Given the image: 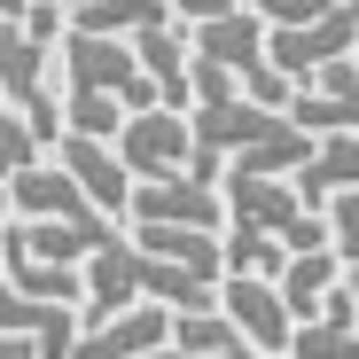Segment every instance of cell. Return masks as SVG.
I'll return each instance as SVG.
<instances>
[{"label": "cell", "mask_w": 359, "mask_h": 359, "mask_svg": "<svg viewBox=\"0 0 359 359\" xmlns=\"http://www.w3.org/2000/svg\"><path fill=\"white\" fill-rule=\"evenodd\" d=\"M32 164H47V141L32 133L24 109L0 102V180H16V172H32Z\"/></svg>", "instance_id": "44dd1931"}, {"label": "cell", "mask_w": 359, "mask_h": 359, "mask_svg": "<svg viewBox=\"0 0 359 359\" xmlns=\"http://www.w3.org/2000/svg\"><path fill=\"white\" fill-rule=\"evenodd\" d=\"M79 305H47V297H24L16 281H0V336H32L47 359H71L79 344Z\"/></svg>", "instance_id": "4fadbf2b"}, {"label": "cell", "mask_w": 359, "mask_h": 359, "mask_svg": "<svg viewBox=\"0 0 359 359\" xmlns=\"http://www.w3.org/2000/svg\"><path fill=\"white\" fill-rule=\"evenodd\" d=\"M0 359H47V351H39L32 336H0Z\"/></svg>", "instance_id": "4316f807"}, {"label": "cell", "mask_w": 359, "mask_h": 359, "mask_svg": "<svg viewBox=\"0 0 359 359\" xmlns=\"http://www.w3.org/2000/svg\"><path fill=\"white\" fill-rule=\"evenodd\" d=\"M226 273H266V281H281V266H289V250L273 243V234H250V226H226Z\"/></svg>", "instance_id": "ffe728a7"}, {"label": "cell", "mask_w": 359, "mask_h": 359, "mask_svg": "<svg viewBox=\"0 0 359 359\" xmlns=\"http://www.w3.org/2000/svg\"><path fill=\"white\" fill-rule=\"evenodd\" d=\"M55 164H63L79 188H86V203L102 211V219H117L133 203V172L117 164V141H86V133H63L55 141Z\"/></svg>", "instance_id": "8fae6325"}, {"label": "cell", "mask_w": 359, "mask_h": 359, "mask_svg": "<svg viewBox=\"0 0 359 359\" xmlns=\"http://www.w3.org/2000/svg\"><path fill=\"white\" fill-rule=\"evenodd\" d=\"M16 226V203H8V180H0V234Z\"/></svg>", "instance_id": "83f0119b"}, {"label": "cell", "mask_w": 359, "mask_h": 359, "mask_svg": "<svg viewBox=\"0 0 359 359\" xmlns=\"http://www.w3.org/2000/svg\"><path fill=\"white\" fill-rule=\"evenodd\" d=\"M289 180H297V196H305V203H328V196L359 188V133H320L313 156L297 164Z\"/></svg>", "instance_id": "e0dca14e"}, {"label": "cell", "mask_w": 359, "mask_h": 359, "mask_svg": "<svg viewBox=\"0 0 359 359\" xmlns=\"http://www.w3.org/2000/svg\"><path fill=\"white\" fill-rule=\"evenodd\" d=\"M0 273H8L24 297H47V305H86V266H63V258H39L24 243L0 234Z\"/></svg>", "instance_id": "9a60e30c"}, {"label": "cell", "mask_w": 359, "mask_h": 359, "mask_svg": "<svg viewBox=\"0 0 359 359\" xmlns=\"http://www.w3.org/2000/svg\"><path fill=\"white\" fill-rule=\"evenodd\" d=\"M219 359H266V351H250V344H234V351H219Z\"/></svg>", "instance_id": "f546056e"}, {"label": "cell", "mask_w": 359, "mask_h": 359, "mask_svg": "<svg viewBox=\"0 0 359 359\" xmlns=\"http://www.w3.org/2000/svg\"><path fill=\"white\" fill-rule=\"evenodd\" d=\"M351 63H359V39H351Z\"/></svg>", "instance_id": "836d02e7"}, {"label": "cell", "mask_w": 359, "mask_h": 359, "mask_svg": "<svg viewBox=\"0 0 359 359\" xmlns=\"http://www.w3.org/2000/svg\"><path fill=\"white\" fill-rule=\"evenodd\" d=\"M344 8H351V16H359V0H344Z\"/></svg>", "instance_id": "d6a6232c"}, {"label": "cell", "mask_w": 359, "mask_h": 359, "mask_svg": "<svg viewBox=\"0 0 359 359\" xmlns=\"http://www.w3.org/2000/svg\"><path fill=\"white\" fill-rule=\"evenodd\" d=\"M117 126H126V109H117L109 94H79L63 102V133H86V141H117Z\"/></svg>", "instance_id": "7402d4cb"}, {"label": "cell", "mask_w": 359, "mask_h": 359, "mask_svg": "<svg viewBox=\"0 0 359 359\" xmlns=\"http://www.w3.org/2000/svg\"><path fill=\"white\" fill-rule=\"evenodd\" d=\"M164 344H172V313H164V305H126V313L79 328L71 359H149V351H164Z\"/></svg>", "instance_id": "30bf717a"}, {"label": "cell", "mask_w": 359, "mask_h": 359, "mask_svg": "<svg viewBox=\"0 0 359 359\" xmlns=\"http://www.w3.org/2000/svg\"><path fill=\"white\" fill-rule=\"evenodd\" d=\"M281 305H289V320H313L320 305H328V297L344 289V258L336 250H297L289 266H281Z\"/></svg>", "instance_id": "ac0fdd59"}, {"label": "cell", "mask_w": 359, "mask_h": 359, "mask_svg": "<svg viewBox=\"0 0 359 359\" xmlns=\"http://www.w3.org/2000/svg\"><path fill=\"white\" fill-rule=\"evenodd\" d=\"M320 211H328V250H336L344 266H359V188H344V196H328Z\"/></svg>", "instance_id": "603a6c76"}, {"label": "cell", "mask_w": 359, "mask_h": 359, "mask_svg": "<svg viewBox=\"0 0 359 359\" xmlns=\"http://www.w3.org/2000/svg\"><path fill=\"white\" fill-rule=\"evenodd\" d=\"M63 71H71V86L79 94H109L117 109H156V86H149V71H141V55H133V39H102V32H71L63 47Z\"/></svg>", "instance_id": "3957f363"}, {"label": "cell", "mask_w": 359, "mask_h": 359, "mask_svg": "<svg viewBox=\"0 0 359 359\" xmlns=\"http://www.w3.org/2000/svg\"><path fill=\"white\" fill-rule=\"evenodd\" d=\"M133 55H141V71H149V86H156V102L164 109H188L196 94H188V24H149V32H133Z\"/></svg>", "instance_id": "5bb4252c"}, {"label": "cell", "mask_w": 359, "mask_h": 359, "mask_svg": "<svg viewBox=\"0 0 359 359\" xmlns=\"http://www.w3.org/2000/svg\"><path fill=\"white\" fill-rule=\"evenodd\" d=\"M24 32H32L39 47H63V39H71V16L55 8V0H32V8H24Z\"/></svg>", "instance_id": "d4e9b609"}, {"label": "cell", "mask_w": 359, "mask_h": 359, "mask_svg": "<svg viewBox=\"0 0 359 359\" xmlns=\"http://www.w3.org/2000/svg\"><path fill=\"white\" fill-rule=\"evenodd\" d=\"M8 203H16L24 219L79 226V234H94V243H109V234H117V219H102V211L86 203V188H79L63 164H32V172H16V180H8Z\"/></svg>", "instance_id": "52a82bcc"}, {"label": "cell", "mask_w": 359, "mask_h": 359, "mask_svg": "<svg viewBox=\"0 0 359 359\" xmlns=\"http://www.w3.org/2000/svg\"><path fill=\"white\" fill-rule=\"evenodd\" d=\"M351 39H359V16H351L344 0H336V8H328V16H313V24L266 32V55H273V71H281V79H297V86H305L313 71L344 63V55H351Z\"/></svg>", "instance_id": "ba28073f"}, {"label": "cell", "mask_w": 359, "mask_h": 359, "mask_svg": "<svg viewBox=\"0 0 359 359\" xmlns=\"http://www.w3.org/2000/svg\"><path fill=\"white\" fill-rule=\"evenodd\" d=\"M149 359H180V351H172V344H164V351H149Z\"/></svg>", "instance_id": "1f68e13d"}, {"label": "cell", "mask_w": 359, "mask_h": 359, "mask_svg": "<svg viewBox=\"0 0 359 359\" xmlns=\"http://www.w3.org/2000/svg\"><path fill=\"white\" fill-rule=\"evenodd\" d=\"M344 289H351V297H359V266H344Z\"/></svg>", "instance_id": "4dcf8cb0"}, {"label": "cell", "mask_w": 359, "mask_h": 359, "mask_svg": "<svg viewBox=\"0 0 359 359\" xmlns=\"http://www.w3.org/2000/svg\"><path fill=\"white\" fill-rule=\"evenodd\" d=\"M289 117H297L305 133H359V63L344 55V63L313 71L305 86L289 94Z\"/></svg>", "instance_id": "7c38bea8"}, {"label": "cell", "mask_w": 359, "mask_h": 359, "mask_svg": "<svg viewBox=\"0 0 359 359\" xmlns=\"http://www.w3.org/2000/svg\"><path fill=\"white\" fill-rule=\"evenodd\" d=\"M243 336H234V320L219 313V305H203V313H172V351L180 359H219V351H234Z\"/></svg>", "instance_id": "d6986e66"}, {"label": "cell", "mask_w": 359, "mask_h": 359, "mask_svg": "<svg viewBox=\"0 0 359 359\" xmlns=\"http://www.w3.org/2000/svg\"><path fill=\"white\" fill-rule=\"evenodd\" d=\"M47 55L55 47H39L24 24L0 16V102H16L32 117V133L55 149V141H63V102H55V86H47Z\"/></svg>", "instance_id": "277c9868"}, {"label": "cell", "mask_w": 359, "mask_h": 359, "mask_svg": "<svg viewBox=\"0 0 359 359\" xmlns=\"http://www.w3.org/2000/svg\"><path fill=\"white\" fill-rule=\"evenodd\" d=\"M117 164L133 180H180L196 164V133H188V109H133L126 126H117Z\"/></svg>", "instance_id": "5b68a950"}, {"label": "cell", "mask_w": 359, "mask_h": 359, "mask_svg": "<svg viewBox=\"0 0 359 359\" xmlns=\"http://www.w3.org/2000/svg\"><path fill=\"white\" fill-rule=\"evenodd\" d=\"M188 133H196V164L188 180H219L226 172H258V180H289L297 164L313 156V133L297 126L289 109H266L250 94H226V102H196L188 109Z\"/></svg>", "instance_id": "6da1fadb"}, {"label": "cell", "mask_w": 359, "mask_h": 359, "mask_svg": "<svg viewBox=\"0 0 359 359\" xmlns=\"http://www.w3.org/2000/svg\"><path fill=\"white\" fill-rule=\"evenodd\" d=\"M250 16H266V32H289V24H313V16H328L336 0H243Z\"/></svg>", "instance_id": "cb8c5ba5"}, {"label": "cell", "mask_w": 359, "mask_h": 359, "mask_svg": "<svg viewBox=\"0 0 359 359\" xmlns=\"http://www.w3.org/2000/svg\"><path fill=\"white\" fill-rule=\"evenodd\" d=\"M289 359H359V297H351V289H336L313 320H297Z\"/></svg>", "instance_id": "2e32d148"}, {"label": "cell", "mask_w": 359, "mask_h": 359, "mask_svg": "<svg viewBox=\"0 0 359 359\" xmlns=\"http://www.w3.org/2000/svg\"><path fill=\"white\" fill-rule=\"evenodd\" d=\"M226 196V226H250V234H273V243L297 258V250H328V211L297 196V180H258V172H226L219 180Z\"/></svg>", "instance_id": "7a4b0ae2"}, {"label": "cell", "mask_w": 359, "mask_h": 359, "mask_svg": "<svg viewBox=\"0 0 359 359\" xmlns=\"http://www.w3.org/2000/svg\"><path fill=\"white\" fill-rule=\"evenodd\" d=\"M164 8H172L180 24H211V16H226V8H243V0H164Z\"/></svg>", "instance_id": "484cf974"}, {"label": "cell", "mask_w": 359, "mask_h": 359, "mask_svg": "<svg viewBox=\"0 0 359 359\" xmlns=\"http://www.w3.org/2000/svg\"><path fill=\"white\" fill-rule=\"evenodd\" d=\"M219 313L234 320V336H243L250 351H266V359H289V336H297V320H289L281 289H273L266 273H219Z\"/></svg>", "instance_id": "8992f818"}, {"label": "cell", "mask_w": 359, "mask_h": 359, "mask_svg": "<svg viewBox=\"0 0 359 359\" xmlns=\"http://www.w3.org/2000/svg\"><path fill=\"white\" fill-rule=\"evenodd\" d=\"M24 8H32V0H0V16H8V24H24Z\"/></svg>", "instance_id": "f1b7e54d"}, {"label": "cell", "mask_w": 359, "mask_h": 359, "mask_svg": "<svg viewBox=\"0 0 359 359\" xmlns=\"http://www.w3.org/2000/svg\"><path fill=\"white\" fill-rule=\"evenodd\" d=\"M133 226H203V234H219L226 226V196L211 188V180H133Z\"/></svg>", "instance_id": "9c48e42d"}]
</instances>
